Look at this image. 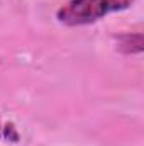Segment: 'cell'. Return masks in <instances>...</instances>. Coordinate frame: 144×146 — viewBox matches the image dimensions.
Listing matches in <instances>:
<instances>
[{
	"label": "cell",
	"instance_id": "cell-1",
	"mask_svg": "<svg viewBox=\"0 0 144 146\" xmlns=\"http://www.w3.org/2000/svg\"><path fill=\"white\" fill-rule=\"evenodd\" d=\"M132 3L134 0H70L56 12V17L65 26H85L112 12L126 10Z\"/></svg>",
	"mask_w": 144,
	"mask_h": 146
},
{
	"label": "cell",
	"instance_id": "cell-2",
	"mask_svg": "<svg viewBox=\"0 0 144 146\" xmlns=\"http://www.w3.org/2000/svg\"><path fill=\"white\" fill-rule=\"evenodd\" d=\"M119 49L126 54H136V53H143V34H124L119 36Z\"/></svg>",
	"mask_w": 144,
	"mask_h": 146
}]
</instances>
